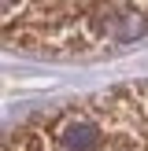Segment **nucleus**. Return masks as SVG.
I'll return each instance as SVG.
<instances>
[{"instance_id": "obj_1", "label": "nucleus", "mask_w": 148, "mask_h": 151, "mask_svg": "<svg viewBox=\"0 0 148 151\" xmlns=\"http://www.w3.org/2000/svg\"><path fill=\"white\" fill-rule=\"evenodd\" d=\"M148 41V4H0V48L85 63Z\"/></svg>"}, {"instance_id": "obj_2", "label": "nucleus", "mask_w": 148, "mask_h": 151, "mask_svg": "<svg viewBox=\"0 0 148 151\" xmlns=\"http://www.w3.org/2000/svg\"><path fill=\"white\" fill-rule=\"evenodd\" d=\"M0 151H148V81L37 107L0 137Z\"/></svg>"}]
</instances>
